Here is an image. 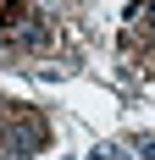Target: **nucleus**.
I'll use <instances>...</instances> for the list:
<instances>
[{"mask_svg":"<svg viewBox=\"0 0 155 160\" xmlns=\"http://www.w3.org/2000/svg\"><path fill=\"white\" fill-rule=\"evenodd\" d=\"M0 39L6 44H22V50H39L50 39V28L39 22V11L28 0H11V6H0Z\"/></svg>","mask_w":155,"mask_h":160,"instance_id":"f257e3e1","label":"nucleus"}]
</instances>
